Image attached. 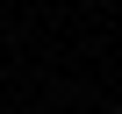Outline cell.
<instances>
[{
	"mask_svg": "<svg viewBox=\"0 0 122 114\" xmlns=\"http://www.w3.org/2000/svg\"><path fill=\"white\" fill-rule=\"evenodd\" d=\"M115 114H122V107H115Z\"/></svg>",
	"mask_w": 122,
	"mask_h": 114,
	"instance_id": "1",
	"label": "cell"
}]
</instances>
